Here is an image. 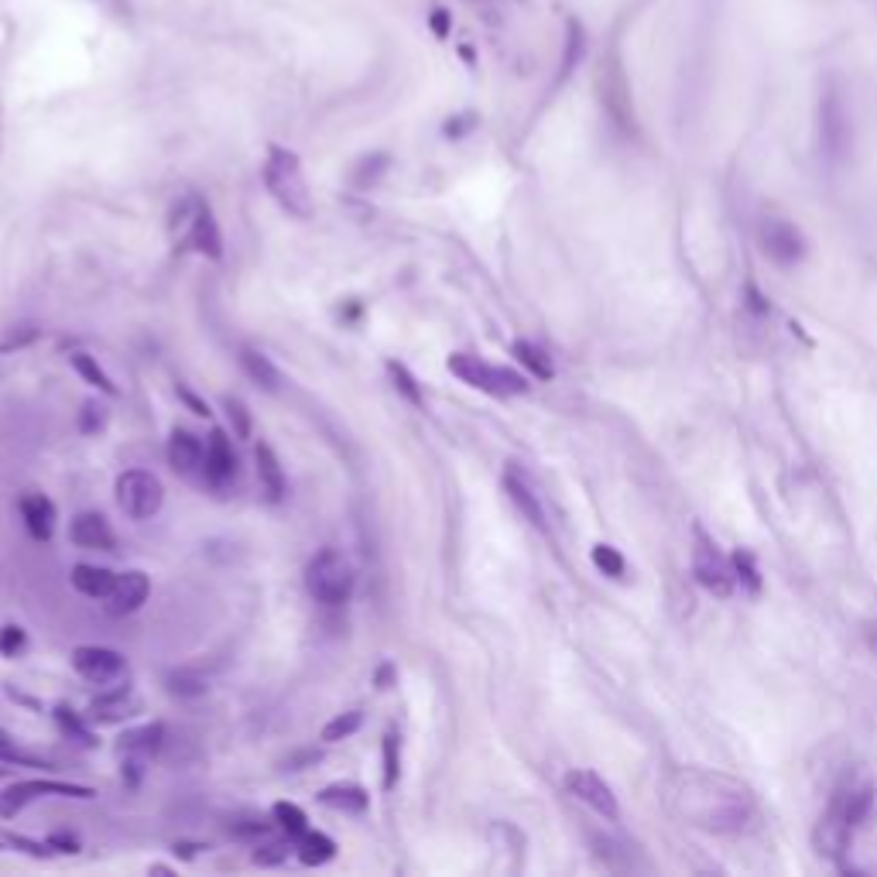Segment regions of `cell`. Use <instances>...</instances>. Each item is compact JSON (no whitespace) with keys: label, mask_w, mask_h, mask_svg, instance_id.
Returning a JSON list of instances; mask_svg holds the SVG:
<instances>
[{"label":"cell","mask_w":877,"mask_h":877,"mask_svg":"<svg viewBox=\"0 0 877 877\" xmlns=\"http://www.w3.org/2000/svg\"><path fill=\"white\" fill-rule=\"evenodd\" d=\"M669 809L706 833H744L758 819V799L744 782L720 771L686 768L665 785Z\"/></svg>","instance_id":"6da1fadb"},{"label":"cell","mask_w":877,"mask_h":877,"mask_svg":"<svg viewBox=\"0 0 877 877\" xmlns=\"http://www.w3.org/2000/svg\"><path fill=\"white\" fill-rule=\"evenodd\" d=\"M264 185H268V192L275 196V203L285 209V213L299 216V220H309L312 216V192H309V182H305L302 175V162L295 151L288 148H278V144H271L268 148V158H264Z\"/></svg>","instance_id":"7a4b0ae2"},{"label":"cell","mask_w":877,"mask_h":877,"mask_svg":"<svg viewBox=\"0 0 877 877\" xmlns=\"http://www.w3.org/2000/svg\"><path fill=\"white\" fill-rule=\"evenodd\" d=\"M353 566L343 552L336 549H323L316 552V559L305 569V586H309L312 600L323 603V607H343L353 597Z\"/></svg>","instance_id":"3957f363"},{"label":"cell","mask_w":877,"mask_h":877,"mask_svg":"<svg viewBox=\"0 0 877 877\" xmlns=\"http://www.w3.org/2000/svg\"><path fill=\"white\" fill-rule=\"evenodd\" d=\"M446 367H449V374H456L463 384H470V388H477L484 394H494V398H508V394L528 391V381L518 374V370L494 367L480 357H470V353H453V357L446 360Z\"/></svg>","instance_id":"277c9868"},{"label":"cell","mask_w":877,"mask_h":877,"mask_svg":"<svg viewBox=\"0 0 877 877\" xmlns=\"http://www.w3.org/2000/svg\"><path fill=\"white\" fill-rule=\"evenodd\" d=\"M819 148L833 168L847 162L850 155V114L836 86H830L819 100Z\"/></svg>","instance_id":"5b68a950"},{"label":"cell","mask_w":877,"mask_h":877,"mask_svg":"<svg viewBox=\"0 0 877 877\" xmlns=\"http://www.w3.org/2000/svg\"><path fill=\"white\" fill-rule=\"evenodd\" d=\"M117 504H120V511H124L127 518H134V521L155 518V514L162 511V504H165L162 480H158L155 473H148V470H127V473H120V480H117Z\"/></svg>","instance_id":"8992f818"},{"label":"cell","mask_w":877,"mask_h":877,"mask_svg":"<svg viewBox=\"0 0 877 877\" xmlns=\"http://www.w3.org/2000/svg\"><path fill=\"white\" fill-rule=\"evenodd\" d=\"M45 795H66V799H93V788L72 785V782H52V778H31V782H14L11 788L0 792V816L14 819L18 812L35 799Z\"/></svg>","instance_id":"52a82bcc"},{"label":"cell","mask_w":877,"mask_h":877,"mask_svg":"<svg viewBox=\"0 0 877 877\" xmlns=\"http://www.w3.org/2000/svg\"><path fill=\"white\" fill-rule=\"evenodd\" d=\"M72 669L83 675L86 682H93V686H110V682H117L127 675V662L114 648L83 645V648L72 651Z\"/></svg>","instance_id":"ba28073f"},{"label":"cell","mask_w":877,"mask_h":877,"mask_svg":"<svg viewBox=\"0 0 877 877\" xmlns=\"http://www.w3.org/2000/svg\"><path fill=\"white\" fill-rule=\"evenodd\" d=\"M693 573H696V583L703 586V590L716 593V597H727V593H734V586H737L734 562L723 559V555L716 552V545H710V542L696 545Z\"/></svg>","instance_id":"9c48e42d"},{"label":"cell","mask_w":877,"mask_h":877,"mask_svg":"<svg viewBox=\"0 0 877 877\" xmlns=\"http://www.w3.org/2000/svg\"><path fill=\"white\" fill-rule=\"evenodd\" d=\"M168 463L185 480H199L206 473V446L189 429H172L168 436Z\"/></svg>","instance_id":"30bf717a"},{"label":"cell","mask_w":877,"mask_h":877,"mask_svg":"<svg viewBox=\"0 0 877 877\" xmlns=\"http://www.w3.org/2000/svg\"><path fill=\"white\" fill-rule=\"evenodd\" d=\"M566 788L576 795L583 806H590L597 816L603 819H617L621 816V809H617V799L614 792H610V785L603 782L600 775H593V771H573V775L566 778Z\"/></svg>","instance_id":"8fae6325"},{"label":"cell","mask_w":877,"mask_h":877,"mask_svg":"<svg viewBox=\"0 0 877 877\" xmlns=\"http://www.w3.org/2000/svg\"><path fill=\"white\" fill-rule=\"evenodd\" d=\"M206 484L213 487H227L233 477H237V456H233V446L223 429H213L206 439Z\"/></svg>","instance_id":"7c38bea8"},{"label":"cell","mask_w":877,"mask_h":877,"mask_svg":"<svg viewBox=\"0 0 877 877\" xmlns=\"http://www.w3.org/2000/svg\"><path fill=\"white\" fill-rule=\"evenodd\" d=\"M151 593V583L148 576L141 573V569H131V573H120L114 579V590H110V603L107 610L114 617H124V614H134V610L144 607V600H148Z\"/></svg>","instance_id":"4fadbf2b"},{"label":"cell","mask_w":877,"mask_h":877,"mask_svg":"<svg viewBox=\"0 0 877 877\" xmlns=\"http://www.w3.org/2000/svg\"><path fill=\"white\" fill-rule=\"evenodd\" d=\"M761 244H764V254L771 257V261L778 264H795L802 261V237L799 230L792 227V223L785 220H768L761 227Z\"/></svg>","instance_id":"5bb4252c"},{"label":"cell","mask_w":877,"mask_h":877,"mask_svg":"<svg viewBox=\"0 0 877 877\" xmlns=\"http://www.w3.org/2000/svg\"><path fill=\"white\" fill-rule=\"evenodd\" d=\"M254 463H257V484H261L264 501L281 504L288 494V477H285V466H281L278 453L268 446V442H261V446L254 449Z\"/></svg>","instance_id":"9a60e30c"},{"label":"cell","mask_w":877,"mask_h":877,"mask_svg":"<svg viewBox=\"0 0 877 877\" xmlns=\"http://www.w3.org/2000/svg\"><path fill=\"white\" fill-rule=\"evenodd\" d=\"M69 538L79 545V549H90V552H110V549H114V528H110V521L103 518V514H96V511L79 514V518L72 521V528H69Z\"/></svg>","instance_id":"2e32d148"},{"label":"cell","mask_w":877,"mask_h":877,"mask_svg":"<svg viewBox=\"0 0 877 877\" xmlns=\"http://www.w3.org/2000/svg\"><path fill=\"white\" fill-rule=\"evenodd\" d=\"M189 240H192V247H196L199 254L213 257V261H220V257H223L220 223H216V216L209 213V206H203V203H192V230H189Z\"/></svg>","instance_id":"e0dca14e"},{"label":"cell","mask_w":877,"mask_h":877,"mask_svg":"<svg viewBox=\"0 0 877 877\" xmlns=\"http://www.w3.org/2000/svg\"><path fill=\"white\" fill-rule=\"evenodd\" d=\"M18 508H21V518H24V528L31 531V538L48 542L55 531V504L48 501L45 494H24Z\"/></svg>","instance_id":"ac0fdd59"},{"label":"cell","mask_w":877,"mask_h":877,"mask_svg":"<svg viewBox=\"0 0 877 877\" xmlns=\"http://www.w3.org/2000/svg\"><path fill=\"white\" fill-rule=\"evenodd\" d=\"M504 490H508L511 504L518 508L521 514H525L528 525L535 528H545V511H542V501H538V494L531 490V484L525 477H521L518 470H508L504 473Z\"/></svg>","instance_id":"d6986e66"},{"label":"cell","mask_w":877,"mask_h":877,"mask_svg":"<svg viewBox=\"0 0 877 877\" xmlns=\"http://www.w3.org/2000/svg\"><path fill=\"white\" fill-rule=\"evenodd\" d=\"M114 573L103 566H86V562H79L76 569H72V586H76L83 597L90 600H103L110 597V590H114Z\"/></svg>","instance_id":"ffe728a7"},{"label":"cell","mask_w":877,"mask_h":877,"mask_svg":"<svg viewBox=\"0 0 877 877\" xmlns=\"http://www.w3.org/2000/svg\"><path fill=\"white\" fill-rule=\"evenodd\" d=\"M162 737H165L162 723H148V727H141V730H134V734H127L124 744H120V751H124L131 761L148 764L158 754V747H162Z\"/></svg>","instance_id":"44dd1931"},{"label":"cell","mask_w":877,"mask_h":877,"mask_svg":"<svg viewBox=\"0 0 877 877\" xmlns=\"http://www.w3.org/2000/svg\"><path fill=\"white\" fill-rule=\"evenodd\" d=\"M240 367H244V374L251 377L257 388H264V391H271V394L281 388V370L271 364V360L264 357L261 350H251V347L240 350Z\"/></svg>","instance_id":"7402d4cb"},{"label":"cell","mask_w":877,"mask_h":877,"mask_svg":"<svg viewBox=\"0 0 877 877\" xmlns=\"http://www.w3.org/2000/svg\"><path fill=\"white\" fill-rule=\"evenodd\" d=\"M319 802L336 812H364L370 806V795L360 785H329L319 792Z\"/></svg>","instance_id":"603a6c76"},{"label":"cell","mask_w":877,"mask_h":877,"mask_svg":"<svg viewBox=\"0 0 877 877\" xmlns=\"http://www.w3.org/2000/svg\"><path fill=\"white\" fill-rule=\"evenodd\" d=\"M336 857V840L333 836H326V833H305L302 840H299V860L305 867H323V864H329V860Z\"/></svg>","instance_id":"cb8c5ba5"},{"label":"cell","mask_w":877,"mask_h":877,"mask_svg":"<svg viewBox=\"0 0 877 877\" xmlns=\"http://www.w3.org/2000/svg\"><path fill=\"white\" fill-rule=\"evenodd\" d=\"M69 364L76 367V374L83 377L86 384H93V388H100L103 394H117V384L110 381V374L107 370H103L100 364H96V357H90V353H72L69 357Z\"/></svg>","instance_id":"d4e9b609"},{"label":"cell","mask_w":877,"mask_h":877,"mask_svg":"<svg viewBox=\"0 0 877 877\" xmlns=\"http://www.w3.org/2000/svg\"><path fill=\"white\" fill-rule=\"evenodd\" d=\"M271 816H275V823L285 830L288 840H302V836L309 833V816H305V809L295 806V802H275Z\"/></svg>","instance_id":"484cf974"},{"label":"cell","mask_w":877,"mask_h":877,"mask_svg":"<svg viewBox=\"0 0 877 877\" xmlns=\"http://www.w3.org/2000/svg\"><path fill=\"white\" fill-rule=\"evenodd\" d=\"M360 723H364V713H360V710L340 713V716H333V720L326 723L323 734H319V740H323V744H340V740H347V737L357 734Z\"/></svg>","instance_id":"4316f807"},{"label":"cell","mask_w":877,"mask_h":877,"mask_svg":"<svg viewBox=\"0 0 877 877\" xmlns=\"http://www.w3.org/2000/svg\"><path fill=\"white\" fill-rule=\"evenodd\" d=\"M514 357L521 360V364H525L531 374L538 377V381H549V377L555 374L552 370V360L545 357V350H538L535 343H528V340H518L514 343Z\"/></svg>","instance_id":"83f0119b"},{"label":"cell","mask_w":877,"mask_h":877,"mask_svg":"<svg viewBox=\"0 0 877 877\" xmlns=\"http://www.w3.org/2000/svg\"><path fill=\"white\" fill-rule=\"evenodd\" d=\"M388 374H391L394 388L401 391V398L412 401V405H422L425 394H422V388H418V381L412 377V370H408L405 364H398V360H388Z\"/></svg>","instance_id":"f1b7e54d"},{"label":"cell","mask_w":877,"mask_h":877,"mask_svg":"<svg viewBox=\"0 0 877 877\" xmlns=\"http://www.w3.org/2000/svg\"><path fill=\"white\" fill-rule=\"evenodd\" d=\"M288 850H292V840H268V843H257V850L251 854V860L257 867H278L288 860Z\"/></svg>","instance_id":"f546056e"},{"label":"cell","mask_w":877,"mask_h":877,"mask_svg":"<svg viewBox=\"0 0 877 877\" xmlns=\"http://www.w3.org/2000/svg\"><path fill=\"white\" fill-rule=\"evenodd\" d=\"M42 336V329H38L35 323H24V326H11L4 336H0V353H14V350H24L31 347V343Z\"/></svg>","instance_id":"4dcf8cb0"},{"label":"cell","mask_w":877,"mask_h":877,"mask_svg":"<svg viewBox=\"0 0 877 877\" xmlns=\"http://www.w3.org/2000/svg\"><path fill=\"white\" fill-rule=\"evenodd\" d=\"M381 754H384V792H391L394 785H398L401 778V754H398V737L388 734L381 744Z\"/></svg>","instance_id":"1f68e13d"},{"label":"cell","mask_w":877,"mask_h":877,"mask_svg":"<svg viewBox=\"0 0 877 877\" xmlns=\"http://www.w3.org/2000/svg\"><path fill=\"white\" fill-rule=\"evenodd\" d=\"M593 562H597L600 573L610 576V579H621L624 569H627L624 555L617 549H610V545H593Z\"/></svg>","instance_id":"d6a6232c"},{"label":"cell","mask_w":877,"mask_h":877,"mask_svg":"<svg viewBox=\"0 0 877 877\" xmlns=\"http://www.w3.org/2000/svg\"><path fill=\"white\" fill-rule=\"evenodd\" d=\"M55 720H59L62 734H69L72 740H76V744H83V747H93L96 744L90 730L83 727V720H79V716L72 713V710H66V706H59V710H55Z\"/></svg>","instance_id":"836d02e7"},{"label":"cell","mask_w":877,"mask_h":877,"mask_svg":"<svg viewBox=\"0 0 877 877\" xmlns=\"http://www.w3.org/2000/svg\"><path fill=\"white\" fill-rule=\"evenodd\" d=\"M223 408H227L237 439H251V412H247L244 401H240V398H223Z\"/></svg>","instance_id":"e575fe53"},{"label":"cell","mask_w":877,"mask_h":877,"mask_svg":"<svg viewBox=\"0 0 877 877\" xmlns=\"http://www.w3.org/2000/svg\"><path fill=\"white\" fill-rule=\"evenodd\" d=\"M0 764H24V768H45V761L31 758V754H24L18 744H14L7 734H0Z\"/></svg>","instance_id":"d590c367"},{"label":"cell","mask_w":877,"mask_h":877,"mask_svg":"<svg viewBox=\"0 0 877 877\" xmlns=\"http://www.w3.org/2000/svg\"><path fill=\"white\" fill-rule=\"evenodd\" d=\"M384 168H388V155H370L360 162L357 172H353V182H357L360 189H367V185H374L377 179H381Z\"/></svg>","instance_id":"8d00e7d4"},{"label":"cell","mask_w":877,"mask_h":877,"mask_svg":"<svg viewBox=\"0 0 877 877\" xmlns=\"http://www.w3.org/2000/svg\"><path fill=\"white\" fill-rule=\"evenodd\" d=\"M24 651V631L18 624H7V627H0V655L4 658H14V655H21Z\"/></svg>","instance_id":"74e56055"},{"label":"cell","mask_w":877,"mask_h":877,"mask_svg":"<svg viewBox=\"0 0 877 877\" xmlns=\"http://www.w3.org/2000/svg\"><path fill=\"white\" fill-rule=\"evenodd\" d=\"M4 843H11V847H18V850H24V854H31V857H48L52 854V843H35V840H28V836H4Z\"/></svg>","instance_id":"f35d334b"},{"label":"cell","mask_w":877,"mask_h":877,"mask_svg":"<svg viewBox=\"0 0 877 877\" xmlns=\"http://www.w3.org/2000/svg\"><path fill=\"white\" fill-rule=\"evenodd\" d=\"M103 425V405H96V401H86L83 405V418H79V429L90 436V432H96Z\"/></svg>","instance_id":"ab89813d"},{"label":"cell","mask_w":877,"mask_h":877,"mask_svg":"<svg viewBox=\"0 0 877 877\" xmlns=\"http://www.w3.org/2000/svg\"><path fill=\"white\" fill-rule=\"evenodd\" d=\"M175 686L172 693H182V696H203L206 693V682L203 679H185V675H175Z\"/></svg>","instance_id":"60d3db41"},{"label":"cell","mask_w":877,"mask_h":877,"mask_svg":"<svg viewBox=\"0 0 877 877\" xmlns=\"http://www.w3.org/2000/svg\"><path fill=\"white\" fill-rule=\"evenodd\" d=\"M179 398H182L185 405H189V408H192V412H196V415H209V408H206L203 401H199L196 394H192L189 388H185V384H179Z\"/></svg>","instance_id":"b9f144b4"},{"label":"cell","mask_w":877,"mask_h":877,"mask_svg":"<svg viewBox=\"0 0 877 877\" xmlns=\"http://www.w3.org/2000/svg\"><path fill=\"white\" fill-rule=\"evenodd\" d=\"M48 843H52V847H59L62 854H76V850H79V843L72 840V836H66V833H55V836H52V840H48Z\"/></svg>","instance_id":"7bdbcfd3"},{"label":"cell","mask_w":877,"mask_h":877,"mask_svg":"<svg viewBox=\"0 0 877 877\" xmlns=\"http://www.w3.org/2000/svg\"><path fill=\"white\" fill-rule=\"evenodd\" d=\"M377 682H381V689H388V682H391V665H384V669L377 672Z\"/></svg>","instance_id":"ee69618b"},{"label":"cell","mask_w":877,"mask_h":877,"mask_svg":"<svg viewBox=\"0 0 877 877\" xmlns=\"http://www.w3.org/2000/svg\"><path fill=\"white\" fill-rule=\"evenodd\" d=\"M0 775H7V768H0Z\"/></svg>","instance_id":"f6af8a7d"},{"label":"cell","mask_w":877,"mask_h":877,"mask_svg":"<svg viewBox=\"0 0 877 877\" xmlns=\"http://www.w3.org/2000/svg\"><path fill=\"white\" fill-rule=\"evenodd\" d=\"M0 843H4V836H0Z\"/></svg>","instance_id":"bcb514c9"}]
</instances>
